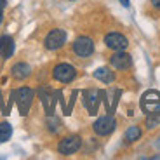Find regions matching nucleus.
Returning a JSON list of instances; mask_svg holds the SVG:
<instances>
[{
    "label": "nucleus",
    "mask_w": 160,
    "mask_h": 160,
    "mask_svg": "<svg viewBox=\"0 0 160 160\" xmlns=\"http://www.w3.org/2000/svg\"><path fill=\"white\" fill-rule=\"evenodd\" d=\"M33 91L28 87H21L18 89V91L12 92V99H16V104H18V108H19V113L23 117L28 115L30 112V106H32V101H33Z\"/></svg>",
    "instance_id": "nucleus-1"
},
{
    "label": "nucleus",
    "mask_w": 160,
    "mask_h": 160,
    "mask_svg": "<svg viewBox=\"0 0 160 160\" xmlns=\"http://www.w3.org/2000/svg\"><path fill=\"white\" fill-rule=\"evenodd\" d=\"M141 110L148 115H158L160 113V92L146 91L141 96Z\"/></svg>",
    "instance_id": "nucleus-2"
},
{
    "label": "nucleus",
    "mask_w": 160,
    "mask_h": 160,
    "mask_svg": "<svg viewBox=\"0 0 160 160\" xmlns=\"http://www.w3.org/2000/svg\"><path fill=\"white\" fill-rule=\"evenodd\" d=\"M92 127H94V132H96L98 136H108V134H112V132L115 131L117 120L113 118L112 115H104V117H101V118H98Z\"/></svg>",
    "instance_id": "nucleus-3"
},
{
    "label": "nucleus",
    "mask_w": 160,
    "mask_h": 160,
    "mask_svg": "<svg viewBox=\"0 0 160 160\" xmlns=\"http://www.w3.org/2000/svg\"><path fill=\"white\" fill-rule=\"evenodd\" d=\"M52 77H54L58 82H61V84H68V82H72V80L77 77V70L68 63H61L54 68Z\"/></svg>",
    "instance_id": "nucleus-4"
},
{
    "label": "nucleus",
    "mask_w": 160,
    "mask_h": 160,
    "mask_svg": "<svg viewBox=\"0 0 160 160\" xmlns=\"http://www.w3.org/2000/svg\"><path fill=\"white\" fill-rule=\"evenodd\" d=\"M64 42H66V32L64 30H52V32H49V35L45 37V49H49V51H56V49H61L64 45Z\"/></svg>",
    "instance_id": "nucleus-5"
},
{
    "label": "nucleus",
    "mask_w": 160,
    "mask_h": 160,
    "mask_svg": "<svg viewBox=\"0 0 160 160\" xmlns=\"http://www.w3.org/2000/svg\"><path fill=\"white\" fill-rule=\"evenodd\" d=\"M73 52L78 58H89L94 52V42L89 37H78L73 42Z\"/></svg>",
    "instance_id": "nucleus-6"
},
{
    "label": "nucleus",
    "mask_w": 160,
    "mask_h": 160,
    "mask_svg": "<svg viewBox=\"0 0 160 160\" xmlns=\"http://www.w3.org/2000/svg\"><path fill=\"white\" fill-rule=\"evenodd\" d=\"M104 44H106V47L112 49V51H125L127 45H129V40L125 38L122 33L112 32L104 37Z\"/></svg>",
    "instance_id": "nucleus-7"
},
{
    "label": "nucleus",
    "mask_w": 160,
    "mask_h": 160,
    "mask_svg": "<svg viewBox=\"0 0 160 160\" xmlns=\"http://www.w3.org/2000/svg\"><path fill=\"white\" fill-rule=\"evenodd\" d=\"M80 146H82V139L78 136H68L59 143L58 150H59L61 155H72V153L78 152Z\"/></svg>",
    "instance_id": "nucleus-8"
},
{
    "label": "nucleus",
    "mask_w": 160,
    "mask_h": 160,
    "mask_svg": "<svg viewBox=\"0 0 160 160\" xmlns=\"http://www.w3.org/2000/svg\"><path fill=\"white\" fill-rule=\"evenodd\" d=\"M110 64L117 70H127L132 64V58L124 51H115V54L110 58Z\"/></svg>",
    "instance_id": "nucleus-9"
},
{
    "label": "nucleus",
    "mask_w": 160,
    "mask_h": 160,
    "mask_svg": "<svg viewBox=\"0 0 160 160\" xmlns=\"http://www.w3.org/2000/svg\"><path fill=\"white\" fill-rule=\"evenodd\" d=\"M12 54H14V40H12V37L9 35L0 37V56L4 59H9Z\"/></svg>",
    "instance_id": "nucleus-10"
},
{
    "label": "nucleus",
    "mask_w": 160,
    "mask_h": 160,
    "mask_svg": "<svg viewBox=\"0 0 160 160\" xmlns=\"http://www.w3.org/2000/svg\"><path fill=\"white\" fill-rule=\"evenodd\" d=\"M11 72H12V77H14V78L24 80L30 73H32V68H30V64H26V63H16L12 66Z\"/></svg>",
    "instance_id": "nucleus-11"
},
{
    "label": "nucleus",
    "mask_w": 160,
    "mask_h": 160,
    "mask_svg": "<svg viewBox=\"0 0 160 160\" xmlns=\"http://www.w3.org/2000/svg\"><path fill=\"white\" fill-rule=\"evenodd\" d=\"M98 96H99V92L98 91H87L85 92V104H87L91 115H94L96 110H98V104H99V99H96Z\"/></svg>",
    "instance_id": "nucleus-12"
},
{
    "label": "nucleus",
    "mask_w": 160,
    "mask_h": 160,
    "mask_svg": "<svg viewBox=\"0 0 160 160\" xmlns=\"http://www.w3.org/2000/svg\"><path fill=\"white\" fill-rule=\"evenodd\" d=\"M94 77H96L98 80H101V82H104V84H110V82H113V78H115L113 72L108 68H98L96 72H94Z\"/></svg>",
    "instance_id": "nucleus-13"
},
{
    "label": "nucleus",
    "mask_w": 160,
    "mask_h": 160,
    "mask_svg": "<svg viewBox=\"0 0 160 160\" xmlns=\"http://www.w3.org/2000/svg\"><path fill=\"white\" fill-rule=\"evenodd\" d=\"M125 141L127 143H134V141H138L141 138V129L138 127V125H132V127H129L127 131H125Z\"/></svg>",
    "instance_id": "nucleus-14"
},
{
    "label": "nucleus",
    "mask_w": 160,
    "mask_h": 160,
    "mask_svg": "<svg viewBox=\"0 0 160 160\" xmlns=\"http://www.w3.org/2000/svg\"><path fill=\"white\" fill-rule=\"evenodd\" d=\"M12 136V127L9 122H2L0 124V143H5V141H9Z\"/></svg>",
    "instance_id": "nucleus-15"
},
{
    "label": "nucleus",
    "mask_w": 160,
    "mask_h": 160,
    "mask_svg": "<svg viewBox=\"0 0 160 160\" xmlns=\"http://www.w3.org/2000/svg\"><path fill=\"white\" fill-rule=\"evenodd\" d=\"M158 122H160V117L157 115V118H148V122H146V125H148L150 129H153L157 124H158Z\"/></svg>",
    "instance_id": "nucleus-16"
},
{
    "label": "nucleus",
    "mask_w": 160,
    "mask_h": 160,
    "mask_svg": "<svg viewBox=\"0 0 160 160\" xmlns=\"http://www.w3.org/2000/svg\"><path fill=\"white\" fill-rule=\"evenodd\" d=\"M152 4H153V7L160 9V0H152Z\"/></svg>",
    "instance_id": "nucleus-17"
},
{
    "label": "nucleus",
    "mask_w": 160,
    "mask_h": 160,
    "mask_svg": "<svg viewBox=\"0 0 160 160\" xmlns=\"http://www.w3.org/2000/svg\"><path fill=\"white\" fill-rule=\"evenodd\" d=\"M7 5V0H0V9H4Z\"/></svg>",
    "instance_id": "nucleus-18"
},
{
    "label": "nucleus",
    "mask_w": 160,
    "mask_h": 160,
    "mask_svg": "<svg viewBox=\"0 0 160 160\" xmlns=\"http://www.w3.org/2000/svg\"><path fill=\"white\" fill-rule=\"evenodd\" d=\"M122 2V5H125V7H129V0H120Z\"/></svg>",
    "instance_id": "nucleus-19"
},
{
    "label": "nucleus",
    "mask_w": 160,
    "mask_h": 160,
    "mask_svg": "<svg viewBox=\"0 0 160 160\" xmlns=\"http://www.w3.org/2000/svg\"><path fill=\"white\" fill-rule=\"evenodd\" d=\"M2 19H4V12H2V9H0V23H2Z\"/></svg>",
    "instance_id": "nucleus-20"
}]
</instances>
